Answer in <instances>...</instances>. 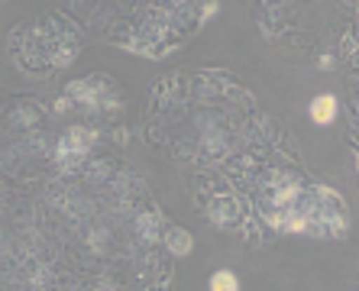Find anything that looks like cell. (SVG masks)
I'll list each match as a JSON object with an SVG mask.
<instances>
[{
  "mask_svg": "<svg viewBox=\"0 0 359 291\" xmlns=\"http://www.w3.org/2000/svg\"><path fill=\"white\" fill-rule=\"evenodd\" d=\"M91 140H94L91 130H81V126L68 130V133L59 140V158H62V162L84 158V156H88V149H91Z\"/></svg>",
  "mask_w": 359,
  "mask_h": 291,
  "instance_id": "obj_2",
  "label": "cell"
},
{
  "mask_svg": "<svg viewBox=\"0 0 359 291\" xmlns=\"http://www.w3.org/2000/svg\"><path fill=\"white\" fill-rule=\"evenodd\" d=\"M107 91H110V84L104 81L100 75L88 78V81H75L72 88H68V94H72V97H78V104H84V107H104Z\"/></svg>",
  "mask_w": 359,
  "mask_h": 291,
  "instance_id": "obj_1",
  "label": "cell"
},
{
  "mask_svg": "<svg viewBox=\"0 0 359 291\" xmlns=\"http://www.w3.org/2000/svg\"><path fill=\"white\" fill-rule=\"evenodd\" d=\"M159 226H162V217L159 214L140 217V230H142V236H146V240H156V236H159Z\"/></svg>",
  "mask_w": 359,
  "mask_h": 291,
  "instance_id": "obj_6",
  "label": "cell"
},
{
  "mask_svg": "<svg viewBox=\"0 0 359 291\" xmlns=\"http://www.w3.org/2000/svg\"><path fill=\"white\" fill-rule=\"evenodd\" d=\"M210 288H214V291H236V288H240V282H236L233 272L220 269V272L210 275Z\"/></svg>",
  "mask_w": 359,
  "mask_h": 291,
  "instance_id": "obj_4",
  "label": "cell"
},
{
  "mask_svg": "<svg viewBox=\"0 0 359 291\" xmlns=\"http://www.w3.org/2000/svg\"><path fill=\"white\" fill-rule=\"evenodd\" d=\"M194 243H191V236L188 233H182V230H172L168 233V250L175 252V256H184V252L191 250Z\"/></svg>",
  "mask_w": 359,
  "mask_h": 291,
  "instance_id": "obj_5",
  "label": "cell"
},
{
  "mask_svg": "<svg viewBox=\"0 0 359 291\" xmlns=\"http://www.w3.org/2000/svg\"><path fill=\"white\" fill-rule=\"evenodd\" d=\"M337 116V97L334 94H320V97H314V104H311V120L314 123H330Z\"/></svg>",
  "mask_w": 359,
  "mask_h": 291,
  "instance_id": "obj_3",
  "label": "cell"
}]
</instances>
